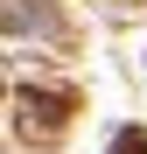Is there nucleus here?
<instances>
[{
    "label": "nucleus",
    "mask_w": 147,
    "mask_h": 154,
    "mask_svg": "<svg viewBox=\"0 0 147 154\" xmlns=\"http://www.w3.org/2000/svg\"><path fill=\"white\" fill-rule=\"evenodd\" d=\"M119 154H147V140L140 133H119Z\"/></svg>",
    "instance_id": "1"
}]
</instances>
